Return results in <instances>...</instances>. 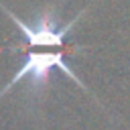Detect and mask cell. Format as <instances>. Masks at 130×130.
I'll return each mask as SVG.
<instances>
[{"label": "cell", "mask_w": 130, "mask_h": 130, "mask_svg": "<svg viewBox=\"0 0 130 130\" xmlns=\"http://www.w3.org/2000/svg\"><path fill=\"white\" fill-rule=\"evenodd\" d=\"M0 8L6 12V16L16 24V28L20 30V35L24 37L26 47H53L57 51L63 49L65 39L69 35V30L79 22V18L83 16L85 8H81L71 20L67 22H59V12L55 6H47L39 16H35L32 22H24L20 16H16L12 10H8L4 4H0Z\"/></svg>", "instance_id": "obj_1"}, {"label": "cell", "mask_w": 130, "mask_h": 130, "mask_svg": "<svg viewBox=\"0 0 130 130\" xmlns=\"http://www.w3.org/2000/svg\"><path fill=\"white\" fill-rule=\"evenodd\" d=\"M53 69H61V71H63L65 75H69L77 85H81L83 89L89 91V87L81 81V77L67 65L63 51H35V49H32V51H28V53L22 57L18 69L12 73V77H10V79L6 81V85L0 89V100H2L14 85L22 83L24 79L28 81V89H30V91L41 89V87L49 81Z\"/></svg>", "instance_id": "obj_2"}]
</instances>
